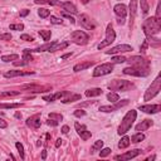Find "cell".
Here are the masks:
<instances>
[{"mask_svg": "<svg viewBox=\"0 0 161 161\" xmlns=\"http://www.w3.org/2000/svg\"><path fill=\"white\" fill-rule=\"evenodd\" d=\"M29 13H30V10H28V9H24V10H22V12H20V16H27Z\"/></svg>", "mask_w": 161, "mask_h": 161, "instance_id": "obj_55", "label": "cell"}, {"mask_svg": "<svg viewBox=\"0 0 161 161\" xmlns=\"http://www.w3.org/2000/svg\"><path fill=\"white\" fill-rule=\"evenodd\" d=\"M79 22H81V25H82L84 29L92 30V29L96 28V24L91 20V18H89L87 14H81L79 15Z\"/></svg>", "mask_w": 161, "mask_h": 161, "instance_id": "obj_14", "label": "cell"}, {"mask_svg": "<svg viewBox=\"0 0 161 161\" xmlns=\"http://www.w3.org/2000/svg\"><path fill=\"white\" fill-rule=\"evenodd\" d=\"M71 39L73 43L75 44H78V45H84V44H87L88 43V40H89V37L88 34H86L83 30H74L72 34H71Z\"/></svg>", "mask_w": 161, "mask_h": 161, "instance_id": "obj_7", "label": "cell"}, {"mask_svg": "<svg viewBox=\"0 0 161 161\" xmlns=\"http://www.w3.org/2000/svg\"><path fill=\"white\" fill-rule=\"evenodd\" d=\"M35 4H49L62 6V2H59V0H35Z\"/></svg>", "mask_w": 161, "mask_h": 161, "instance_id": "obj_27", "label": "cell"}, {"mask_svg": "<svg viewBox=\"0 0 161 161\" xmlns=\"http://www.w3.org/2000/svg\"><path fill=\"white\" fill-rule=\"evenodd\" d=\"M140 4H141V10L143 14H147L149 13V4H147V0H140Z\"/></svg>", "mask_w": 161, "mask_h": 161, "instance_id": "obj_39", "label": "cell"}, {"mask_svg": "<svg viewBox=\"0 0 161 161\" xmlns=\"http://www.w3.org/2000/svg\"><path fill=\"white\" fill-rule=\"evenodd\" d=\"M95 64V62L92 61H87V62H82V63H78L73 67V71L74 72H81V71H84V69H88L91 67Z\"/></svg>", "mask_w": 161, "mask_h": 161, "instance_id": "obj_22", "label": "cell"}, {"mask_svg": "<svg viewBox=\"0 0 161 161\" xmlns=\"http://www.w3.org/2000/svg\"><path fill=\"white\" fill-rule=\"evenodd\" d=\"M47 123H48L49 126H57V125H58V121H54V120H50V118H49V120L47 121Z\"/></svg>", "mask_w": 161, "mask_h": 161, "instance_id": "obj_53", "label": "cell"}, {"mask_svg": "<svg viewBox=\"0 0 161 161\" xmlns=\"http://www.w3.org/2000/svg\"><path fill=\"white\" fill-rule=\"evenodd\" d=\"M116 39V33L113 30V27H112V24H108L107 25V28H106V38L103 42H101V43L97 45V48L101 50V49H103L108 45H111L113 42Z\"/></svg>", "mask_w": 161, "mask_h": 161, "instance_id": "obj_5", "label": "cell"}, {"mask_svg": "<svg viewBox=\"0 0 161 161\" xmlns=\"http://www.w3.org/2000/svg\"><path fill=\"white\" fill-rule=\"evenodd\" d=\"M103 146V141L102 140H97L95 143L92 145V149H91V154H96L97 151H99Z\"/></svg>", "mask_w": 161, "mask_h": 161, "instance_id": "obj_28", "label": "cell"}, {"mask_svg": "<svg viewBox=\"0 0 161 161\" xmlns=\"http://www.w3.org/2000/svg\"><path fill=\"white\" fill-rule=\"evenodd\" d=\"M71 92L68 91H62V92H57L54 95H49V96H43V101H47V102H54L57 99H61L65 96H69Z\"/></svg>", "mask_w": 161, "mask_h": 161, "instance_id": "obj_16", "label": "cell"}, {"mask_svg": "<svg viewBox=\"0 0 161 161\" xmlns=\"http://www.w3.org/2000/svg\"><path fill=\"white\" fill-rule=\"evenodd\" d=\"M20 39L22 40H25V42H33V40H34V39H33V37H30L28 34H22L20 35Z\"/></svg>", "mask_w": 161, "mask_h": 161, "instance_id": "obj_50", "label": "cell"}, {"mask_svg": "<svg viewBox=\"0 0 161 161\" xmlns=\"http://www.w3.org/2000/svg\"><path fill=\"white\" fill-rule=\"evenodd\" d=\"M113 71V64L112 63H103L101 65H97L95 71H93V77H102V75L109 74Z\"/></svg>", "mask_w": 161, "mask_h": 161, "instance_id": "obj_8", "label": "cell"}, {"mask_svg": "<svg viewBox=\"0 0 161 161\" xmlns=\"http://www.w3.org/2000/svg\"><path fill=\"white\" fill-rule=\"evenodd\" d=\"M96 103V101H92V102H86V103H81V106L82 107H84V106H89V105H95Z\"/></svg>", "mask_w": 161, "mask_h": 161, "instance_id": "obj_56", "label": "cell"}, {"mask_svg": "<svg viewBox=\"0 0 161 161\" xmlns=\"http://www.w3.org/2000/svg\"><path fill=\"white\" fill-rule=\"evenodd\" d=\"M109 154H111V149H108V147H105V149H101L99 150V156L101 157H106Z\"/></svg>", "mask_w": 161, "mask_h": 161, "instance_id": "obj_42", "label": "cell"}, {"mask_svg": "<svg viewBox=\"0 0 161 161\" xmlns=\"http://www.w3.org/2000/svg\"><path fill=\"white\" fill-rule=\"evenodd\" d=\"M13 64H14L15 67H22V65H27V64H28V62H25L24 59H23V61H18V59H16V61H14V62H13Z\"/></svg>", "mask_w": 161, "mask_h": 161, "instance_id": "obj_47", "label": "cell"}, {"mask_svg": "<svg viewBox=\"0 0 161 161\" xmlns=\"http://www.w3.org/2000/svg\"><path fill=\"white\" fill-rule=\"evenodd\" d=\"M130 137H127V136H123L121 139V141L118 142V149H126V147H129L130 146Z\"/></svg>", "mask_w": 161, "mask_h": 161, "instance_id": "obj_30", "label": "cell"}, {"mask_svg": "<svg viewBox=\"0 0 161 161\" xmlns=\"http://www.w3.org/2000/svg\"><path fill=\"white\" fill-rule=\"evenodd\" d=\"M68 132H69V127L67 126V125H64L62 127V133H68Z\"/></svg>", "mask_w": 161, "mask_h": 161, "instance_id": "obj_54", "label": "cell"}, {"mask_svg": "<svg viewBox=\"0 0 161 161\" xmlns=\"http://www.w3.org/2000/svg\"><path fill=\"white\" fill-rule=\"evenodd\" d=\"M42 159H43V160L47 159V150H43V151H42Z\"/></svg>", "mask_w": 161, "mask_h": 161, "instance_id": "obj_58", "label": "cell"}, {"mask_svg": "<svg viewBox=\"0 0 161 161\" xmlns=\"http://www.w3.org/2000/svg\"><path fill=\"white\" fill-rule=\"evenodd\" d=\"M84 95L87 97H97L99 95H102V89L101 88H91V89H87Z\"/></svg>", "mask_w": 161, "mask_h": 161, "instance_id": "obj_26", "label": "cell"}, {"mask_svg": "<svg viewBox=\"0 0 161 161\" xmlns=\"http://www.w3.org/2000/svg\"><path fill=\"white\" fill-rule=\"evenodd\" d=\"M10 30H23L24 29V24H10Z\"/></svg>", "mask_w": 161, "mask_h": 161, "instance_id": "obj_43", "label": "cell"}, {"mask_svg": "<svg viewBox=\"0 0 161 161\" xmlns=\"http://www.w3.org/2000/svg\"><path fill=\"white\" fill-rule=\"evenodd\" d=\"M146 40H147L149 45H151V47H159L160 43H161V40H160V39H157V38H152V37H149Z\"/></svg>", "mask_w": 161, "mask_h": 161, "instance_id": "obj_33", "label": "cell"}, {"mask_svg": "<svg viewBox=\"0 0 161 161\" xmlns=\"http://www.w3.org/2000/svg\"><path fill=\"white\" fill-rule=\"evenodd\" d=\"M73 115L75 117H83V116H86V111H83V109H77V111H74Z\"/></svg>", "mask_w": 161, "mask_h": 161, "instance_id": "obj_48", "label": "cell"}, {"mask_svg": "<svg viewBox=\"0 0 161 161\" xmlns=\"http://www.w3.org/2000/svg\"><path fill=\"white\" fill-rule=\"evenodd\" d=\"M50 23H52V24H62L63 20L61 18H57V16L50 15Z\"/></svg>", "mask_w": 161, "mask_h": 161, "instance_id": "obj_45", "label": "cell"}, {"mask_svg": "<svg viewBox=\"0 0 161 161\" xmlns=\"http://www.w3.org/2000/svg\"><path fill=\"white\" fill-rule=\"evenodd\" d=\"M74 127H75V131H77V133L79 135L81 139H82L83 141H87V140L91 139L92 133H91V131L87 130V127L84 126V125H81L79 122H75V123H74Z\"/></svg>", "mask_w": 161, "mask_h": 161, "instance_id": "obj_12", "label": "cell"}, {"mask_svg": "<svg viewBox=\"0 0 161 161\" xmlns=\"http://www.w3.org/2000/svg\"><path fill=\"white\" fill-rule=\"evenodd\" d=\"M18 95H20V91H6V92L0 93L2 97H13V96H18Z\"/></svg>", "mask_w": 161, "mask_h": 161, "instance_id": "obj_34", "label": "cell"}, {"mask_svg": "<svg viewBox=\"0 0 161 161\" xmlns=\"http://www.w3.org/2000/svg\"><path fill=\"white\" fill-rule=\"evenodd\" d=\"M23 103H0V108H19Z\"/></svg>", "mask_w": 161, "mask_h": 161, "instance_id": "obj_36", "label": "cell"}, {"mask_svg": "<svg viewBox=\"0 0 161 161\" xmlns=\"http://www.w3.org/2000/svg\"><path fill=\"white\" fill-rule=\"evenodd\" d=\"M48 117L50 118V120H54V121H58V122L63 120V116H62L61 113H54V112H53V113H49Z\"/></svg>", "mask_w": 161, "mask_h": 161, "instance_id": "obj_41", "label": "cell"}, {"mask_svg": "<svg viewBox=\"0 0 161 161\" xmlns=\"http://www.w3.org/2000/svg\"><path fill=\"white\" fill-rule=\"evenodd\" d=\"M113 12L118 18L125 19L126 15H127V6L125 4H116L115 8H113Z\"/></svg>", "mask_w": 161, "mask_h": 161, "instance_id": "obj_20", "label": "cell"}, {"mask_svg": "<svg viewBox=\"0 0 161 161\" xmlns=\"http://www.w3.org/2000/svg\"><path fill=\"white\" fill-rule=\"evenodd\" d=\"M132 47L129 44H120L111 48L109 50H106V54H117V53H126V52H131Z\"/></svg>", "mask_w": 161, "mask_h": 161, "instance_id": "obj_13", "label": "cell"}, {"mask_svg": "<svg viewBox=\"0 0 161 161\" xmlns=\"http://www.w3.org/2000/svg\"><path fill=\"white\" fill-rule=\"evenodd\" d=\"M149 48V43H147V40H143V43H142V45H141V48H140V50L141 52H145V50Z\"/></svg>", "mask_w": 161, "mask_h": 161, "instance_id": "obj_51", "label": "cell"}, {"mask_svg": "<svg viewBox=\"0 0 161 161\" xmlns=\"http://www.w3.org/2000/svg\"><path fill=\"white\" fill-rule=\"evenodd\" d=\"M62 16H63V18H67V19H69L72 24H74V23H75L74 18H73V16H72L71 14H68V13H62Z\"/></svg>", "mask_w": 161, "mask_h": 161, "instance_id": "obj_49", "label": "cell"}, {"mask_svg": "<svg viewBox=\"0 0 161 161\" xmlns=\"http://www.w3.org/2000/svg\"><path fill=\"white\" fill-rule=\"evenodd\" d=\"M79 99H81V95H69V97L63 98L62 102L63 103H72L74 101H79Z\"/></svg>", "mask_w": 161, "mask_h": 161, "instance_id": "obj_29", "label": "cell"}, {"mask_svg": "<svg viewBox=\"0 0 161 161\" xmlns=\"http://www.w3.org/2000/svg\"><path fill=\"white\" fill-rule=\"evenodd\" d=\"M112 62H113V63H123V62H126V58L122 57V55L113 57V58H112Z\"/></svg>", "mask_w": 161, "mask_h": 161, "instance_id": "obj_44", "label": "cell"}, {"mask_svg": "<svg viewBox=\"0 0 161 161\" xmlns=\"http://www.w3.org/2000/svg\"><path fill=\"white\" fill-rule=\"evenodd\" d=\"M12 39V34L10 33H4V34H0V40H10Z\"/></svg>", "mask_w": 161, "mask_h": 161, "instance_id": "obj_46", "label": "cell"}, {"mask_svg": "<svg viewBox=\"0 0 161 161\" xmlns=\"http://www.w3.org/2000/svg\"><path fill=\"white\" fill-rule=\"evenodd\" d=\"M62 8H63L65 12L72 13V14H77V13H78L77 8H75L71 2H64V3H62Z\"/></svg>", "mask_w": 161, "mask_h": 161, "instance_id": "obj_25", "label": "cell"}, {"mask_svg": "<svg viewBox=\"0 0 161 161\" xmlns=\"http://www.w3.org/2000/svg\"><path fill=\"white\" fill-rule=\"evenodd\" d=\"M15 147H16V150H18V152H19L20 159L24 160V159H25V155H24V147H23V145H22L20 142H16V143H15Z\"/></svg>", "mask_w": 161, "mask_h": 161, "instance_id": "obj_38", "label": "cell"}, {"mask_svg": "<svg viewBox=\"0 0 161 161\" xmlns=\"http://www.w3.org/2000/svg\"><path fill=\"white\" fill-rule=\"evenodd\" d=\"M154 125V122H152V120H143L141 123H139L136 126V131L141 132V131H146L147 129H150V127Z\"/></svg>", "mask_w": 161, "mask_h": 161, "instance_id": "obj_24", "label": "cell"}, {"mask_svg": "<svg viewBox=\"0 0 161 161\" xmlns=\"http://www.w3.org/2000/svg\"><path fill=\"white\" fill-rule=\"evenodd\" d=\"M38 15L40 16V18L45 19V18H48V16L50 15V10H48V9H39L38 10Z\"/></svg>", "mask_w": 161, "mask_h": 161, "instance_id": "obj_40", "label": "cell"}, {"mask_svg": "<svg viewBox=\"0 0 161 161\" xmlns=\"http://www.w3.org/2000/svg\"><path fill=\"white\" fill-rule=\"evenodd\" d=\"M15 118H18V120H20V118H22V113L20 112H15Z\"/></svg>", "mask_w": 161, "mask_h": 161, "instance_id": "obj_60", "label": "cell"}, {"mask_svg": "<svg viewBox=\"0 0 161 161\" xmlns=\"http://www.w3.org/2000/svg\"><path fill=\"white\" fill-rule=\"evenodd\" d=\"M108 89L111 91H130L131 88H133V83H131L130 81H125V79H113L107 84Z\"/></svg>", "mask_w": 161, "mask_h": 161, "instance_id": "obj_3", "label": "cell"}, {"mask_svg": "<svg viewBox=\"0 0 161 161\" xmlns=\"http://www.w3.org/2000/svg\"><path fill=\"white\" fill-rule=\"evenodd\" d=\"M62 141H63L62 139H58L57 142H55V147H59V146H61V145H62Z\"/></svg>", "mask_w": 161, "mask_h": 161, "instance_id": "obj_57", "label": "cell"}, {"mask_svg": "<svg viewBox=\"0 0 161 161\" xmlns=\"http://www.w3.org/2000/svg\"><path fill=\"white\" fill-rule=\"evenodd\" d=\"M25 123H27L28 127H30V129H39L40 127V115H34V116H32L29 117L27 121H25Z\"/></svg>", "mask_w": 161, "mask_h": 161, "instance_id": "obj_19", "label": "cell"}, {"mask_svg": "<svg viewBox=\"0 0 161 161\" xmlns=\"http://www.w3.org/2000/svg\"><path fill=\"white\" fill-rule=\"evenodd\" d=\"M140 111L142 112H145V113H157L160 112V109H161V106L160 105H143V106H140L139 107Z\"/></svg>", "mask_w": 161, "mask_h": 161, "instance_id": "obj_18", "label": "cell"}, {"mask_svg": "<svg viewBox=\"0 0 161 161\" xmlns=\"http://www.w3.org/2000/svg\"><path fill=\"white\" fill-rule=\"evenodd\" d=\"M45 139H47V140H49V139H50V135H49V133H47V135H45Z\"/></svg>", "mask_w": 161, "mask_h": 161, "instance_id": "obj_63", "label": "cell"}, {"mask_svg": "<svg viewBox=\"0 0 161 161\" xmlns=\"http://www.w3.org/2000/svg\"><path fill=\"white\" fill-rule=\"evenodd\" d=\"M68 45H69V42H61V43L55 42V43L52 47H50V49L48 50V52H57V50H63V49H65Z\"/></svg>", "mask_w": 161, "mask_h": 161, "instance_id": "obj_23", "label": "cell"}, {"mask_svg": "<svg viewBox=\"0 0 161 161\" xmlns=\"http://www.w3.org/2000/svg\"><path fill=\"white\" fill-rule=\"evenodd\" d=\"M107 99L109 101V102L115 103V102H117V101L120 99V97H118V95L116 92H111V93H108V95H107Z\"/></svg>", "mask_w": 161, "mask_h": 161, "instance_id": "obj_37", "label": "cell"}, {"mask_svg": "<svg viewBox=\"0 0 161 161\" xmlns=\"http://www.w3.org/2000/svg\"><path fill=\"white\" fill-rule=\"evenodd\" d=\"M125 74H129V75H135V77H146V75L150 74L149 68H142V67H133L130 65L125 68L122 71Z\"/></svg>", "mask_w": 161, "mask_h": 161, "instance_id": "obj_6", "label": "cell"}, {"mask_svg": "<svg viewBox=\"0 0 161 161\" xmlns=\"http://www.w3.org/2000/svg\"><path fill=\"white\" fill-rule=\"evenodd\" d=\"M72 55V53H67V54H63L62 55V59H63V61H64V59H67V58H69Z\"/></svg>", "mask_w": 161, "mask_h": 161, "instance_id": "obj_59", "label": "cell"}, {"mask_svg": "<svg viewBox=\"0 0 161 161\" xmlns=\"http://www.w3.org/2000/svg\"><path fill=\"white\" fill-rule=\"evenodd\" d=\"M30 74H34L33 71H28V72H24V71H9L4 74L5 78H13V77H19V75H30Z\"/></svg>", "mask_w": 161, "mask_h": 161, "instance_id": "obj_21", "label": "cell"}, {"mask_svg": "<svg viewBox=\"0 0 161 161\" xmlns=\"http://www.w3.org/2000/svg\"><path fill=\"white\" fill-rule=\"evenodd\" d=\"M19 58V55L18 54H9V55H3L2 57V61L3 62H10V61H16V59Z\"/></svg>", "mask_w": 161, "mask_h": 161, "instance_id": "obj_35", "label": "cell"}, {"mask_svg": "<svg viewBox=\"0 0 161 161\" xmlns=\"http://www.w3.org/2000/svg\"><path fill=\"white\" fill-rule=\"evenodd\" d=\"M22 89H27L29 92H34V93H40V92H45V91H52V87L49 86H39V84H24L22 86Z\"/></svg>", "mask_w": 161, "mask_h": 161, "instance_id": "obj_11", "label": "cell"}, {"mask_svg": "<svg viewBox=\"0 0 161 161\" xmlns=\"http://www.w3.org/2000/svg\"><path fill=\"white\" fill-rule=\"evenodd\" d=\"M8 127V122L3 118H0V129H6Z\"/></svg>", "mask_w": 161, "mask_h": 161, "instance_id": "obj_52", "label": "cell"}, {"mask_svg": "<svg viewBox=\"0 0 161 161\" xmlns=\"http://www.w3.org/2000/svg\"><path fill=\"white\" fill-rule=\"evenodd\" d=\"M142 29L147 38L156 35L161 29V18H156V16L147 18L142 24Z\"/></svg>", "mask_w": 161, "mask_h": 161, "instance_id": "obj_1", "label": "cell"}, {"mask_svg": "<svg viewBox=\"0 0 161 161\" xmlns=\"http://www.w3.org/2000/svg\"><path fill=\"white\" fill-rule=\"evenodd\" d=\"M118 24H121V25H123L125 24V19H122V18H118Z\"/></svg>", "mask_w": 161, "mask_h": 161, "instance_id": "obj_61", "label": "cell"}, {"mask_svg": "<svg viewBox=\"0 0 161 161\" xmlns=\"http://www.w3.org/2000/svg\"><path fill=\"white\" fill-rule=\"evenodd\" d=\"M126 62H129L130 65H133V67H142V68H149L150 67V62L140 55H133L129 59H126Z\"/></svg>", "mask_w": 161, "mask_h": 161, "instance_id": "obj_10", "label": "cell"}, {"mask_svg": "<svg viewBox=\"0 0 161 161\" xmlns=\"http://www.w3.org/2000/svg\"><path fill=\"white\" fill-rule=\"evenodd\" d=\"M137 3L139 0H131L130 2V28H132L135 18H136L137 14Z\"/></svg>", "mask_w": 161, "mask_h": 161, "instance_id": "obj_17", "label": "cell"}, {"mask_svg": "<svg viewBox=\"0 0 161 161\" xmlns=\"http://www.w3.org/2000/svg\"><path fill=\"white\" fill-rule=\"evenodd\" d=\"M155 159H156V156H151V157H149L147 160H155Z\"/></svg>", "mask_w": 161, "mask_h": 161, "instance_id": "obj_64", "label": "cell"}, {"mask_svg": "<svg viewBox=\"0 0 161 161\" xmlns=\"http://www.w3.org/2000/svg\"><path fill=\"white\" fill-rule=\"evenodd\" d=\"M39 35L43 38V40L48 42L50 39V37H52V32L50 30H39Z\"/></svg>", "mask_w": 161, "mask_h": 161, "instance_id": "obj_32", "label": "cell"}, {"mask_svg": "<svg viewBox=\"0 0 161 161\" xmlns=\"http://www.w3.org/2000/svg\"><path fill=\"white\" fill-rule=\"evenodd\" d=\"M161 91V75L159 74L155 78V81L151 83V86L147 88V91L145 92V96L143 99L145 101H150L151 98H154L156 95H159V92Z\"/></svg>", "mask_w": 161, "mask_h": 161, "instance_id": "obj_4", "label": "cell"}, {"mask_svg": "<svg viewBox=\"0 0 161 161\" xmlns=\"http://www.w3.org/2000/svg\"><path fill=\"white\" fill-rule=\"evenodd\" d=\"M89 2H91V0H81V3H82V4H88Z\"/></svg>", "mask_w": 161, "mask_h": 161, "instance_id": "obj_62", "label": "cell"}, {"mask_svg": "<svg viewBox=\"0 0 161 161\" xmlns=\"http://www.w3.org/2000/svg\"><path fill=\"white\" fill-rule=\"evenodd\" d=\"M137 117V112L135 111V109H131L126 113V116L122 118L121 121V125L118 126V130H117V133L118 135H125L127 131H130V129L132 127L135 120H136Z\"/></svg>", "mask_w": 161, "mask_h": 161, "instance_id": "obj_2", "label": "cell"}, {"mask_svg": "<svg viewBox=\"0 0 161 161\" xmlns=\"http://www.w3.org/2000/svg\"><path fill=\"white\" fill-rule=\"evenodd\" d=\"M145 140V135L143 133H141V132H137V133H135L133 136L131 137V142H133V143H137V142H141V141H143Z\"/></svg>", "mask_w": 161, "mask_h": 161, "instance_id": "obj_31", "label": "cell"}, {"mask_svg": "<svg viewBox=\"0 0 161 161\" xmlns=\"http://www.w3.org/2000/svg\"><path fill=\"white\" fill-rule=\"evenodd\" d=\"M130 103L129 99H122V101H117L115 102V105H109V106H101L99 107V111L101 112H113V111H117L125 106H127Z\"/></svg>", "mask_w": 161, "mask_h": 161, "instance_id": "obj_9", "label": "cell"}, {"mask_svg": "<svg viewBox=\"0 0 161 161\" xmlns=\"http://www.w3.org/2000/svg\"><path fill=\"white\" fill-rule=\"evenodd\" d=\"M141 154V150L140 149H135V150H131V151H127L122 155H117L115 156V160H131L133 157H136Z\"/></svg>", "mask_w": 161, "mask_h": 161, "instance_id": "obj_15", "label": "cell"}]
</instances>
